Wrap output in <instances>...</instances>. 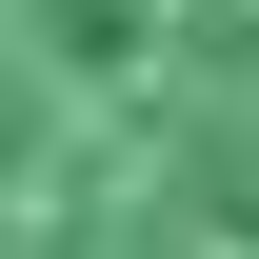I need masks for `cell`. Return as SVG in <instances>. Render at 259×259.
<instances>
[{
    "mask_svg": "<svg viewBox=\"0 0 259 259\" xmlns=\"http://www.w3.org/2000/svg\"><path fill=\"white\" fill-rule=\"evenodd\" d=\"M0 259H259V0H0Z\"/></svg>",
    "mask_w": 259,
    "mask_h": 259,
    "instance_id": "6da1fadb",
    "label": "cell"
}]
</instances>
